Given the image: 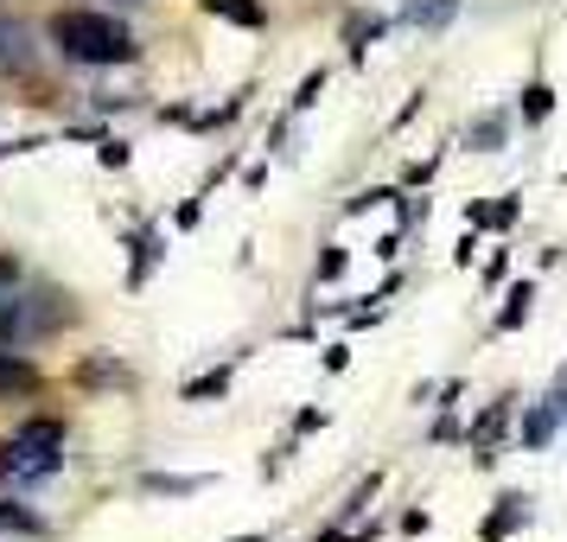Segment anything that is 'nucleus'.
Listing matches in <instances>:
<instances>
[{"label": "nucleus", "mask_w": 567, "mask_h": 542, "mask_svg": "<svg viewBox=\"0 0 567 542\" xmlns=\"http://www.w3.org/2000/svg\"><path fill=\"white\" fill-rule=\"evenodd\" d=\"M45 32H52V45L71 64H96V71L103 64H134V52H141L134 32L115 13H103V7H58Z\"/></svg>", "instance_id": "1"}, {"label": "nucleus", "mask_w": 567, "mask_h": 542, "mask_svg": "<svg viewBox=\"0 0 567 542\" xmlns=\"http://www.w3.org/2000/svg\"><path fill=\"white\" fill-rule=\"evenodd\" d=\"M52 472H64V421L32 415L0 440V479L7 485H45Z\"/></svg>", "instance_id": "2"}, {"label": "nucleus", "mask_w": 567, "mask_h": 542, "mask_svg": "<svg viewBox=\"0 0 567 542\" xmlns=\"http://www.w3.org/2000/svg\"><path fill=\"white\" fill-rule=\"evenodd\" d=\"M504 421H511V396H504V402H491V409L478 415V421H472V434H465V447H472V460H478V466H491V460H497L491 447H497V434H504Z\"/></svg>", "instance_id": "3"}, {"label": "nucleus", "mask_w": 567, "mask_h": 542, "mask_svg": "<svg viewBox=\"0 0 567 542\" xmlns=\"http://www.w3.org/2000/svg\"><path fill=\"white\" fill-rule=\"evenodd\" d=\"M39 389V364L20 358V351H0V402H20Z\"/></svg>", "instance_id": "4"}, {"label": "nucleus", "mask_w": 567, "mask_h": 542, "mask_svg": "<svg viewBox=\"0 0 567 542\" xmlns=\"http://www.w3.org/2000/svg\"><path fill=\"white\" fill-rule=\"evenodd\" d=\"M555 434H561V415H555V402H536V409L523 415V428H516V440H523L529 453H542Z\"/></svg>", "instance_id": "5"}, {"label": "nucleus", "mask_w": 567, "mask_h": 542, "mask_svg": "<svg viewBox=\"0 0 567 542\" xmlns=\"http://www.w3.org/2000/svg\"><path fill=\"white\" fill-rule=\"evenodd\" d=\"M205 485H210L205 472H147V479H141L147 498H198Z\"/></svg>", "instance_id": "6"}, {"label": "nucleus", "mask_w": 567, "mask_h": 542, "mask_svg": "<svg viewBox=\"0 0 567 542\" xmlns=\"http://www.w3.org/2000/svg\"><path fill=\"white\" fill-rule=\"evenodd\" d=\"M0 71H32V32L20 20H0Z\"/></svg>", "instance_id": "7"}, {"label": "nucleus", "mask_w": 567, "mask_h": 542, "mask_svg": "<svg viewBox=\"0 0 567 542\" xmlns=\"http://www.w3.org/2000/svg\"><path fill=\"white\" fill-rule=\"evenodd\" d=\"M516 523H529V498H523V491H504L497 511H491V523H485V542H504Z\"/></svg>", "instance_id": "8"}, {"label": "nucleus", "mask_w": 567, "mask_h": 542, "mask_svg": "<svg viewBox=\"0 0 567 542\" xmlns=\"http://www.w3.org/2000/svg\"><path fill=\"white\" fill-rule=\"evenodd\" d=\"M465 141H472L478 154H504V141H511V115H478V122L465 129Z\"/></svg>", "instance_id": "9"}, {"label": "nucleus", "mask_w": 567, "mask_h": 542, "mask_svg": "<svg viewBox=\"0 0 567 542\" xmlns=\"http://www.w3.org/2000/svg\"><path fill=\"white\" fill-rule=\"evenodd\" d=\"M516 198H497V205H465V224H472V231H478V224H485V231H511L516 224Z\"/></svg>", "instance_id": "10"}, {"label": "nucleus", "mask_w": 567, "mask_h": 542, "mask_svg": "<svg viewBox=\"0 0 567 542\" xmlns=\"http://www.w3.org/2000/svg\"><path fill=\"white\" fill-rule=\"evenodd\" d=\"M453 13H460V0H427V7L414 0L402 20H409V27H421V32H440V27H453Z\"/></svg>", "instance_id": "11"}, {"label": "nucleus", "mask_w": 567, "mask_h": 542, "mask_svg": "<svg viewBox=\"0 0 567 542\" xmlns=\"http://www.w3.org/2000/svg\"><path fill=\"white\" fill-rule=\"evenodd\" d=\"M370 39H383V20H370V13H351V20H344V45H351V58L370 52Z\"/></svg>", "instance_id": "12"}, {"label": "nucleus", "mask_w": 567, "mask_h": 542, "mask_svg": "<svg viewBox=\"0 0 567 542\" xmlns=\"http://www.w3.org/2000/svg\"><path fill=\"white\" fill-rule=\"evenodd\" d=\"M134 249H141V256H134V275H128V287H147V275H154V262L166 256V249H159V231H141V243H134Z\"/></svg>", "instance_id": "13"}, {"label": "nucleus", "mask_w": 567, "mask_h": 542, "mask_svg": "<svg viewBox=\"0 0 567 542\" xmlns=\"http://www.w3.org/2000/svg\"><path fill=\"white\" fill-rule=\"evenodd\" d=\"M205 13H224L236 27H261V0H205Z\"/></svg>", "instance_id": "14"}, {"label": "nucleus", "mask_w": 567, "mask_h": 542, "mask_svg": "<svg viewBox=\"0 0 567 542\" xmlns=\"http://www.w3.org/2000/svg\"><path fill=\"white\" fill-rule=\"evenodd\" d=\"M529 300H536V287L523 282V287H511V307L497 313V333H516L523 319H529Z\"/></svg>", "instance_id": "15"}, {"label": "nucleus", "mask_w": 567, "mask_h": 542, "mask_svg": "<svg viewBox=\"0 0 567 542\" xmlns=\"http://www.w3.org/2000/svg\"><path fill=\"white\" fill-rule=\"evenodd\" d=\"M548 109H555V90L548 83H529L523 90V122H548Z\"/></svg>", "instance_id": "16"}, {"label": "nucleus", "mask_w": 567, "mask_h": 542, "mask_svg": "<svg viewBox=\"0 0 567 542\" xmlns=\"http://www.w3.org/2000/svg\"><path fill=\"white\" fill-rule=\"evenodd\" d=\"M224 389H230V370H210L198 384H185V402H210V396H224Z\"/></svg>", "instance_id": "17"}, {"label": "nucleus", "mask_w": 567, "mask_h": 542, "mask_svg": "<svg viewBox=\"0 0 567 542\" xmlns=\"http://www.w3.org/2000/svg\"><path fill=\"white\" fill-rule=\"evenodd\" d=\"M78 377H83V384H128V370H122V364H109V358H90Z\"/></svg>", "instance_id": "18"}, {"label": "nucleus", "mask_w": 567, "mask_h": 542, "mask_svg": "<svg viewBox=\"0 0 567 542\" xmlns=\"http://www.w3.org/2000/svg\"><path fill=\"white\" fill-rule=\"evenodd\" d=\"M319 96H326V71H307V78H300V96H293V109H312Z\"/></svg>", "instance_id": "19"}, {"label": "nucleus", "mask_w": 567, "mask_h": 542, "mask_svg": "<svg viewBox=\"0 0 567 542\" xmlns=\"http://www.w3.org/2000/svg\"><path fill=\"white\" fill-rule=\"evenodd\" d=\"M344 249H338V243H326V256H319V282H338V275H344Z\"/></svg>", "instance_id": "20"}, {"label": "nucleus", "mask_w": 567, "mask_h": 542, "mask_svg": "<svg viewBox=\"0 0 567 542\" xmlns=\"http://www.w3.org/2000/svg\"><path fill=\"white\" fill-rule=\"evenodd\" d=\"M13 287H20V262H13V256H0V300H7Z\"/></svg>", "instance_id": "21"}, {"label": "nucleus", "mask_w": 567, "mask_h": 542, "mask_svg": "<svg viewBox=\"0 0 567 542\" xmlns=\"http://www.w3.org/2000/svg\"><path fill=\"white\" fill-rule=\"evenodd\" d=\"M103 166H128V147L122 141H103Z\"/></svg>", "instance_id": "22"}, {"label": "nucleus", "mask_w": 567, "mask_h": 542, "mask_svg": "<svg viewBox=\"0 0 567 542\" xmlns=\"http://www.w3.org/2000/svg\"><path fill=\"white\" fill-rule=\"evenodd\" d=\"M555 415H561V428H567V389H561V396H555Z\"/></svg>", "instance_id": "23"}, {"label": "nucleus", "mask_w": 567, "mask_h": 542, "mask_svg": "<svg viewBox=\"0 0 567 542\" xmlns=\"http://www.w3.org/2000/svg\"><path fill=\"white\" fill-rule=\"evenodd\" d=\"M122 7H147V0H122Z\"/></svg>", "instance_id": "24"}, {"label": "nucleus", "mask_w": 567, "mask_h": 542, "mask_svg": "<svg viewBox=\"0 0 567 542\" xmlns=\"http://www.w3.org/2000/svg\"><path fill=\"white\" fill-rule=\"evenodd\" d=\"M236 542H261V536H236Z\"/></svg>", "instance_id": "25"}]
</instances>
